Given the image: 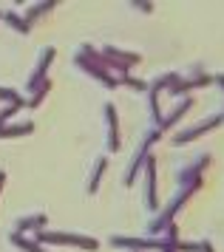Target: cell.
I'll use <instances>...</instances> for the list:
<instances>
[{
  "instance_id": "6da1fadb",
  "label": "cell",
  "mask_w": 224,
  "mask_h": 252,
  "mask_svg": "<svg viewBox=\"0 0 224 252\" xmlns=\"http://www.w3.org/2000/svg\"><path fill=\"white\" fill-rule=\"evenodd\" d=\"M100 54H102V60H105V65H108V68H119L122 74H128V71H131L136 63H139V57H136V54H125V51H119V48H111V46L102 48Z\"/></svg>"
},
{
  "instance_id": "7a4b0ae2",
  "label": "cell",
  "mask_w": 224,
  "mask_h": 252,
  "mask_svg": "<svg viewBox=\"0 0 224 252\" xmlns=\"http://www.w3.org/2000/svg\"><path fill=\"white\" fill-rule=\"evenodd\" d=\"M37 241H51V244H71V247H82V250H97L100 244L85 235H68V232H40Z\"/></svg>"
},
{
  "instance_id": "3957f363",
  "label": "cell",
  "mask_w": 224,
  "mask_h": 252,
  "mask_svg": "<svg viewBox=\"0 0 224 252\" xmlns=\"http://www.w3.org/2000/svg\"><path fill=\"white\" fill-rule=\"evenodd\" d=\"M222 122V114H216V116H210V119H204V122H199L196 127H190V130H185V133H176L173 136V142L176 145H182V142H190V139H196V136H202L207 127H213V125H219Z\"/></svg>"
},
{
  "instance_id": "277c9868",
  "label": "cell",
  "mask_w": 224,
  "mask_h": 252,
  "mask_svg": "<svg viewBox=\"0 0 224 252\" xmlns=\"http://www.w3.org/2000/svg\"><path fill=\"white\" fill-rule=\"evenodd\" d=\"M51 60H54V48H43V51H40V68L32 74V80H29V85H26V91H34V88H40V85L45 82L43 71H45V65H48Z\"/></svg>"
},
{
  "instance_id": "5b68a950",
  "label": "cell",
  "mask_w": 224,
  "mask_h": 252,
  "mask_svg": "<svg viewBox=\"0 0 224 252\" xmlns=\"http://www.w3.org/2000/svg\"><path fill=\"white\" fill-rule=\"evenodd\" d=\"M105 119H108V127H111V130H108V148L116 150L119 148V133H116V119H113V105L111 102L105 105Z\"/></svg>"
},
{
  "instance_id": "8992f818",
  "label": "cell",
  "mask_w": 224,
  "mask_h": 252,
  "mask_svg": "<svg viewBox=\"0 0 224 252\" xmlns=\"http://www.w3.org/2000/svg\"><path fill=\"white\" fill-rule=\"evenodd\" d=\"M34 130V125L32 122H23V125H11V127H0V136H23V133H32Z\"/></svg>"
},
{
  "instance_id": "52a82bcc",
  "label": "cell",
  "mask_w": 224,
  "mask_h": 252,
  "mask_svg": "<svg viewBox=\"0 0 224 252\" xmlns=\"http://www.w3.org/2000/svg\"><path fill=\"white\" fill-rule=\"evenodd\" d=\"M45 224V216L37 213V216H29V218H20V229H32V227H43Z\"/></svg>"
},
{
  "instance_id": "ba28073f",
  "label": "cell",
  "mask_w": 224,
  "mask_h": 252,
  "mask_svg": "<svg viewBox=\"0 0 224 252\" xmlns=\"http://www.w3.org/2000/svg\"><path fill=\"white\" fill-rule=\"evenodd\" d=\"M11 241H14V244H17L20 250H29V252H43L40 247H37V244H34V241H26L23 235H11Z\"/></svg>"
}]
</instances>
